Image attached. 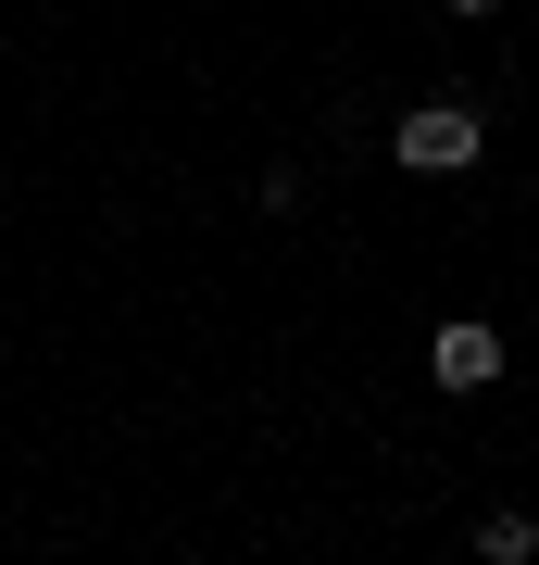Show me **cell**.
<instances>
[{"label":"cell","instance_id":"6da1fadb","mask_svg":"<svg viewBox=\"0 0 539 565\" xmlns=\"http://www.w3.org/2000/svg\"><path fill=\"white\" fill-rule=\"evenodd\" d=\"M389 151H401V177H464L489 151V126H477V102H414L389 126Z\"/></svg>","mask_w":539,"mask_h":565},{"label":"cell","instance_id":"5b68a950","mask_svg":"<svg viewBox=\"0 0 539 565\" xmlns=\"http://www.w3.org/2000/svg\"><path fill=\"white\" fill-rule=\"evenodd\" d=\"M452 13H502V0H452Z\"/></svg>","mask_w":539,"mask_h":565},{"label":"cell","instance_id":"7a4b0ae2","mask_svg":"<svg viewBox=\"0 0 539 565\" xmlns=\"http://www.w3.org/2000/svg\"><path fill=\"white\" fill-rule=\"evenodd\" d=\"M502 377V327L489 315H452L440 340H427V390H489Z\"/></svg>","mask_w":539,"mask_h":565},{"label":"cell","instance_id":"3957f363","mask_svg":"<svg viewBox=\"0 0 539 565\" xmlns=\"http://www.w3.org/2000/svg\"><path fill=\"white\" fill-rule=\"evenodd\" d=\"M477 553H489V565H527V553H539V515H515V503L477 515Z\"/></svg>","mask_w":539,"mask_h":565},{"label":"cell","instance_id":"277c9868","mask_svg":"<svg viewBox=\"0 0 539 565\" xmlns=\"http://www.w3.org/2000/svg\"><path fill=\"white\" fill-rule=\"evenodd\" d=\"M251 202H263V214H301V202H314V177H301V163H263Z\"/></svg>","mask_w":539,"mask_h":565}]
</instances>
